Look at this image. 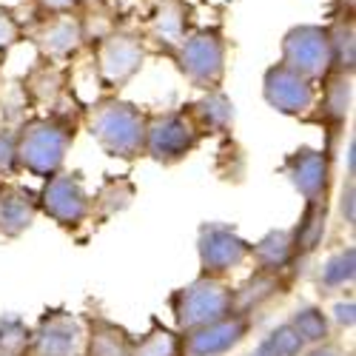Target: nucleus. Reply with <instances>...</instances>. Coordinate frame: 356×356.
Wrapping results in <instances>:
<instances>
[{"label":"nucleus","mask_w":356,"mask_h":356,"mask_svg":"<svg viewBox=\"0 0 356 356\" xmlns=\"http://www.w3.org/2000/svg\"><path fill=\"white\" fill-rule=\"evenodd\" d=\"M77 137V123L63 114L49 117H32L17 131V168L35 174V177H51L63 168L66 154L72 152Z\"/></svg>","instance_id":"f257e3e1"},{"label":"nucleus","mask_w":356,"mask_h":356,"mask_svg":"<svg viewBox=\"0 0 356 356\" xmlns=\"http://www.w3.org/2000/svg\"><path fill=\"white\" fill-rule=\"evenodd\" d=\"M148 114L120 97H103L86 117V129L108 157L137 160L145 152Z\"/></svg>","instance_id":"f03ea898"},{"label":"nucleus","mask_w":356,"mask_h":356,"mask_svg":"<svg viewBox=\"0 0 356 356\" xmlns=\"http://www.w3.org/2000/svg\"><path fill=\"white\" fill-rule=\"evenodd\" d=\"M171 60L194 88L214 92V88L222 86L228 72V40L222 35V29L217 26L191 29L183 38V43L174 49Z\"/></svg>","instance_id":"7ed1b4c3"},{"label":"nucleus","mask_w":356,"mask_h":356,"mask_svg":"<svg viewBox=\"0 0 356 356\" xmlns=\"http://www.w3.org/2000/svg\"><path fill=\"white\" fill-rule=\"evenodd\" d=\"M168 308L174 314L177 331L186 334L234 314V288L225 282V277L200 274L194 282L171 293Z\"/></svg>","instance_id":"20e7f679"},{"label":"nucleus","mask_w":356,"mask_h":356,"mask_svg":"<svg viewBox=\"0 0 356 356\" xmlns=\"http://www.w3.org/2000/svg\"><path fill=\"white\" fill-rule=\"evenodd\" d=\"M202 143L200 129L188 117L186 108H171L148 114L145 123V157H152L160 165H177L183 163L194 148Z\"/></svg>","instance_id":"39448f33"},{"label":"nucleus","mask_w":356,"mask_h":356,"mask_svg":"<svg viewBox=\"0 0 356 356\" xmlns=\"http://www.w3.org/2000/svg\"><path fill=\"white\" fill-rule=\"evenodd\" d=\"M145 63V43L134 32H108L95 46V72L103 88H123Z\"/></svg>","instance_id":"423d86ee"},{"label":"nucleus","mask_w":356,"mask_h":356,"mask_svg":"<svg viewBox=\"0 0 356 356\" xmlns=\"http://www.w3.org/2000/svg\"><path fill=\"white\" fill-rule=\"evenodd\" d=\"M38 209L63 228H80L92 217V197L86 191L80 171H57L46 177V186L38 194Z\"/></svg>","instance_id":"0eeeda50"},{"label":"nucleus","mask_w":356,"mask_h":356,"mask_svg":"<svg viewBox=\"0 0 356 356\" xmlns=\"http://www.w3.org/2000/svg\"><path fill=\"white\" fill-rule=\"evenodd\" d=\"M280 63L288 69L305 74L308 80L319 83L331 72V43H328V26L319 23H300L282 35L280 46Z\"/></svg>","instance_id":"6e6552de"},{"label":"nucleus","mask_w":356,"mask_h":356,"mask_svg":"<svg viewBox=\"0 0 356 356\" xmlns=\"http://www.w3.org/2000/svg\"><path fill=\"white\" fill-rule=\"evenodd\" d=\"M86 353V319L72 311H46L29 337L23 356H83Z\"/></svg>","instance_id":"1a4fd4ad"},{"label":"nucleus","mask_w":356,"mask_h":356,"mask_svg":"<svg viewBox=\"0 0 356 356\" xmlns=\"http://www.w3.org/2000/svg\"><path fill=\"white\" fill-rule=\"evenodd\" d=\"M319 88L305 74L288 69L285 63H274L262 74V97L274 111L285 117H311L316 106Z\"/></svg>","instance_id":"9d476101"},{"label":"nucleus","mask_w":356,"mask_h":356,"mask_svg":"<svg viewBox=\"0 0 356 356\" xmlns=\"http://www.w3.org/2000/svg\"><path fill=\"white\" fill-rule=\"evenodd\" d=\"M197 254L200 268L209 277H225L234 268H240L251 257V243L243 240L225 222H202L197 234Z\"/></svg>","instance_id":"9b49d317"},{"label":"nucleus","mask_w":356,"mask_h":356,"mask_svg":"<svg viewBox=\"0 0 356 356\" xmlns=\"http://www.w3.org/2000/svg\"><path fill=\"white\" fill-rule=\"evenodd\" d=\"M282 174L305 202H328L334 186V157L328 148L302 145L282 160Z\"/></svg>","instance_id":"f8f14e48"},{"label":"nucleus","mask_w":356,"mask_h":356,"mask_svg":"<svg viewBox=\"0 0 356 356\" xmlns=\"http://www.w3.org/2000/svg\"><path fill=\"white\" fill-rule=\"evenodd\" d=\"M251 334V316L228 314L183 334V356H225Z\"/></svg>","instance_id":"ddd939ff"},{"label":"nucleus","mask_w":356,"mask_h":356,"mask_svg":"<svg viewBox=\"0 0 356 356\" xmlns=\"http://www.w3.org/2000/svg\"><path fill=\"white\" fill-rule=\"evenodd\" d=\"M86 43V23L74 12L49 15L35 32V46L54 63H66Z\"/></svg>","instance_id":"4468645a"},{"label":"nucleus","mask_w":356,"mask_h":356,"mask_svg":"<svg viewBox=\"0 0 356 356\" xmlns=\"http://www.w3.org/2000/svg\"><path fill=\"white\" fill-rule=\"evenodd\" d=\"M188 32H191V6L186 0H160L152 17H148L145 38L157 51L171 57Z\"/></svg>","instance_id":"2eb2a0df"},{"label":"nucleus","mask_w":356,"mask_h":356,"mask_svg":"<svg viewBox=\"0 0 356 356\" xmlns=\"http://www.w3.org/2000/svg\"><path fill=\"white\" fill-rule=\"evenodd\" d=\"M38 194L17 183H6L0 188V236L17 240L20 234L32 228L38 217Z\"/></svg>","instance_id":"dca6fc26"},{"label":"nucleus","mask_w":356,"mask_h":356,"mask_svg":"<svg viewBox=\"0 0 356 356\" xmlns=\"http://www.w3.org/2000/svg\"><path fill=\"white\" fill-rule=\"evenodd\" d=\"M291 288V280L277 271H262L257 268L240 288H234V314H257L274 300H282Z\"/></svg>","instance_id":"f3484780"},{"label":"nucleus","mask_w":356,"mask_h":356,"mask_svg":"<svg viewBox=\"0 0 356 356\" xmlns=\"http://www.w3.org/2000/svg\"><path fill=\"white\" fill-rule=\"evenodd\" d=\"M322 95H316V106L319 108V120L328 126L331 131H339L348 120L350 111V100H353V74H339V72H328L322 77Z\"/></svg>","instance_id":"a211bd4d"},{"label":"nucleus","mask_w":356,"mask_h":356,"mask_svg":"<svg viewBox=\"0 0 356 356\" xmlns=\"http://www.w3.org/2000/svg\"><path fill=\"white\" fill-rule=\"evenodd\" d=\"M134 337L106 316L86 319V353L83 356H131Z\"/></svg>","instance_id":"6ab92c4d"},{"label":"nucleus","mask_w":356,"mask_h":356,"mask_svg":"<svg viewBox=\"0 0 356 356\" xmlns=\"http://www.w3.org/2000/svg\"><path fill=\"white\" fill-rule=\"evenodd\" d=\"M186 111H188V117L194 120V126L200 129L202 137L205 134H225L234 126V103L220 92V88H214V92H205Z\"/></svg>","instance_id":"aec40b11"},{"label":"nucleus","mask_w":356,"mask_h":356,"mask_svg":"<svg viewBox=\"0 0 356 356\" xmlns=\"http://www.w3.org/2000/svg\"><path fill=\"white\" fill-rule=\"evenodd\" d=\"M325 231H328V202H305V211H302L300 222L291 228L296 262L308 259L322 245Z\"/></svg>","instance_id":"412c9836"},{"label":"nucleus","mask_w":356,"mask_h":356,"mask_svg":"<svg viewBox=\"0 0 356 356\" xmlns=\"http://www.w3.org/2000/svg\"><path fill=\"white\" fill-rule=\"evenodd\" d=\"M257 262V268L262 271H277L285 274L291 265H296V254H293V240H291V228H277L268 231L262 240L251 243V257Z\"/></svg>","instance_id":"4be33fe9"},{"label":"nucleus","mask_w":356,"mask_h":356,"mask_svg":"<svg viewBox=\"0 0 356 356\" xmlns=\"http://www.w3.org/2000/svg\"><path fill=\"white\" fill-rule=\"evenodd\" d=\"M356 280V248L353 245H342L337 251H331L319 265V288L325 293L334 291H345L350 288Z\"/></svg>","instance_id":"5701e85b"},{"label":"nucleus","mask_w":356,"mask_h":356,"mask_svg":"<svg viewBox=\"0 0 356 356\" xmlns=\"http://www.w3.org/2000/svg\"><path fill=\"white\" fill-rule=\"evenodd\" d=\"M328 43H331V72L353 74V66H356V29H353L350 15H342L328 26Z\"/></svg>","instance_id":"b1692460"},{"label":"nucleus","mask_w":356,"mask_h":356,"mask_svg":"<svg viewBox=\"0 0 356 356\" xmlns=\"http://www.w3.org/2000/svg\"><path fill=\"white\" fill-rule=\"evenodd\" d=\"M131 356H183V334L154 322L152 331L134 339Z\"/></svg>","instance_id":"393cba45"},{"label":"nucleus","mask_w":356,"mask_h":356,"mask_svg":"<svg viewBox=\"0 0 356 356\" xmlns=\"http://www.w3.org/2000/svg\"><path fill=\"white\" fill-rule=\"evenodd\" d=\"M134 200V186L129 180H123V177H111V180H106L100 186V191L95 194L92 200V214L97 211V217H114V214H120L126 211L129 205Z\"/></svg>","instance_id":"a878e982"},{"label":"nucleus","mask_w":356,"mask_h":356,"mask_svg":"<svg viewBox=\"0 0 356 356\" xmlns=\"http://www.w3.org/2000/svg\"><path fill=\"white\" fill-rule=\"evenodd\" d=\"M63 86H66L63 72L57 69V63L49 60V57H43L40 66H35L32 74H29V80H26V88L32 92V97L38 103H54L57 97H60Z\"/></svg>","instance_id":"bb28decb"},{"label":"nucleus","mask_w":356,"mask_h":356,"mask_svg":"<svg viewBox=\"0 0 356 356\" xmlns=\"http://www.w3.org/2000/svg\"><path fill=\"white\" fill-rule=\"evenodd\" d=\"M305 348H308L305 339L296 334L293 325L282 322V325H277L268 337H262L259 345L248 356H300Z\"/></svg>","instance_id":"cd10ccee"},{"label":"nucleus","mask_w":356,"mask_h":356,"mask_svg":"<svg viewBox=\"0 0 356 356\" xmlns=\"http://www.w3.org/2000/svg\"><path fill=\"white\" fill-rule=\"evenodd\" d=\"M288 322L296 328V334L305 339V345H316V342L331 339V319H328V314H322V308H316V305H302Z\"/></svg>","instance_id":"c85d7f7f"},{"label":"nucleus","mask_w":356,"mask_h":356,"mask_svg":"<svg viewBox=\"0 0 356 356\" xmlns=\"http://www.w3.org/2000/svg\"><path fill=\"white\" fill-rule=\"evenodd\" d=\"M29 337H32V328L20 316H0V350L3 353L23 356L29 348Z\"/></svg>","instance_id":"c756f323"},{"label":"nucleus","mask_w":356,"mask_h":356,"mask_svg":"<svg viewBox=\"0 0 356 356\" xmlns=\"http://www.w3.org/2000/svg\"><path fill=\"white\" fill-rule=\"evenodd\" d=\"M23 40V23L15 15V9L0 6V57H6L17 43Z\"/></svg>","instance_id":"7c9ffc66"},{"label":"nucleus","mask_w":356,"mask_h":356,"mask_svg":"<svg viewBox=\"0 0 356 356\" xmlns=\"http://www.w3.org/2000/svg\"><path fill=\"white\" fill-rule=\"evenodd\" d=\"M17 171V131L0 129V177H12Z\"/></svg>","instance_id":"2f4dec72"},{"label":"nucleus","mask_w":356,"mask_h":356,"mask_svg":"<svg viewBox=\"0 0 356 356\" xmlns=\"http://www.w3.org/2000/svg\"><path fill=\"white\" fill-rule=\"evenodd\" d=\"M339 214H342V222L348 228H353V222H356V183H353V177H345V186L339 194Z\"/></svg>","instance_id":"473e14b6"},{"label":"nucleus","mask_w":356,"mask_h":356,"mask_svg":"<svg viewBox=\"0 0 356 356\" xmlns=\"http://www.w3.org/2000/svg\"><path fill=\"white\" fill-rule=\"evenodd\" d=\"M300 356H350L342 345H337V342H316V345H311V348H305Z\"/></svg>","instance_id":"72a5a7b5"},{"label":"nucleus","mask_w":356,"mask_h":356,"mask_svg":"<svg viewBox=\"0 0 356 356\" xmlns=\"http://www.w3.org/2000/svg\"><path fill=\"white\" fill-rule=\"evenodd\" d=\"M356 305H353V300H342V302H337L334 305V319L342 325V328H353V322H356Z\"/></svg>","instance_id":"f704fd0d"},{"label":"nucleus","mask_w":356,"mask_h":356,"mask_svg":"<svg viewBox=\"0 0 356 356\" xmlns=\"http://www.w3.org/2000/svg\"><path fill=\"white\" fill-rule=\"evenodd\" d=\"M35 3L46 12V15H57V12H74L83 0H35Z\"/></svg>","instance_id":"c9c22d12"},{"label":"nucleus","mask_w":356,"mask_h":356,"mask_svg":"<svg viewBox=\"0 0 356 356\" xmlns=\"http://www.w3.org/2000/svg\"><path fill=\"white\" fill-rule=\"evenodd\" d=\"M0 356H9V353H3V350H0Z\"/></svg>","instance_id":"e433bc0d"}]
</instances>
